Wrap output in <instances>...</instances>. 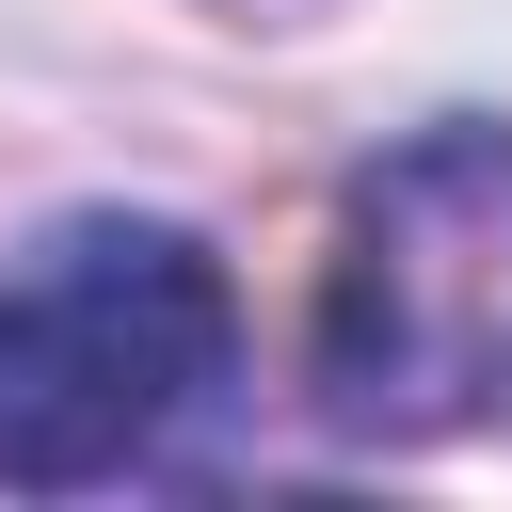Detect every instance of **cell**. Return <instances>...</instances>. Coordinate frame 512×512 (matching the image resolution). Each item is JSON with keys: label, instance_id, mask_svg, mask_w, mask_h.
Listing matches in <instances>:
<instances>
[{"label": "cell", "instance_id": "cell-1", "mask_svg": "<svg viewBox=\"0 0 512 512\" xmlns=\"http://www.w3.org/2000/svg\"><path fill=\"white\" fill-rule=\"evenodd\" d=\"M240 384V288L192 224L96 208L0 256V480L16 496H96L176 464Z\"/></svg>", "mask_w": 512, "mask_h": 512}, {"label": "cell", "instance_id": "cell-2", "mask_svg": "<svg viewBox=\"0 0 512 512\" xmlns=\"http://www.w3.org/2000/svg\"><path fill=\"white\" fill-rule=\"evenodd\" d=\"M320 384L352 432H496L512 416V144L432 128L352 192L320 288Z\"/></svg>", "mask_w": 512, "mask_h": 512}]
</instances>
